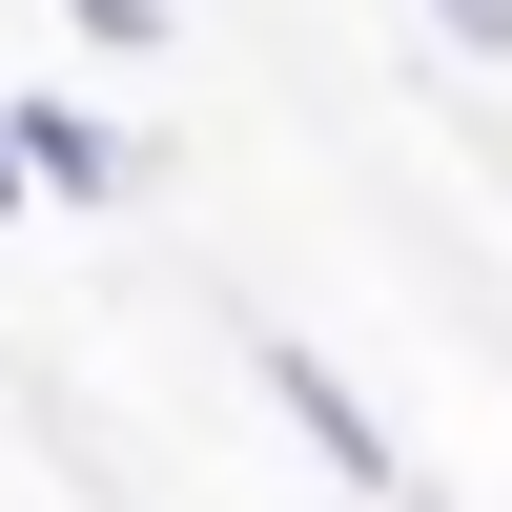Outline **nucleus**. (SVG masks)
Returning <instances> with one entry per match:
<instances>
[{"label": "nucleus", "mask_w": 512, "mask_h": 512, "mask_svg": "<svg viewBox=\"0 0 512 512\" xmlns=\"http://www.w3.org/2000/svg\"><path fill=\"white\" fill-rule=\"evenodd\" d=\"M246 369H267V410L308 431V472H328V492H369V512H410V451H390V410H369L349 369L308 349V328H246Z\"/></svg>", "instance_id": "obj_1"}, {"label": "nucleus", "mask_w": 512, "mask_h": 512, "mask_svg": "<svg viewBox=\"0 0 512 512\" xmlns=\"http://www.w3.org/2000/svg\"><path fill=\"white\" fill-rule=\"evenodd\" d=\"M0 144H21V185H41V205H144V123H103L82 82L0 103Z\"/></svg>", "instance_id": "obj_2"}, {"label": "nucleus", "mask_w": 512, "mask_h": 512, "mask_svg": "<svg viewBox=\"0 0 512 512\" xmlns=\"http://www.w3.org/2000/svg\"><path fill=\"white\" fill-rule=\"evenodd\" d=\"M82 41H103V62H164V41H185V0H62Z\"/></svg>", "instance_id": "obj_3"}, {"label": "nucleus", "mask_w": 512, "mask_h": 512, "mask_svg": "<svg viewBox=\"0 0 512 512\" xmlns=\"http://www.w3.org/2000/svg\"><path fill=\"white\" fill-rule=\"evenodd\" d=\"M410 21H431V41H451L472 82H512V0H410Z\"/></svg>", "instance_id": "obj_4"}, {"label": "nucleus", "mask_w": 512, "mask_h": 512, "mask_svg": "<svg viewBox=\"0 0 512 512\" xmlns=\"http://www.w3.org/2000/svg\"><path fill=\"white\" fill-rule=\"evenodd\" d=\"M0 226H41V185H21V144H0Z\"/></svg>", "instance_id": "obj_5"}]
</instances>
